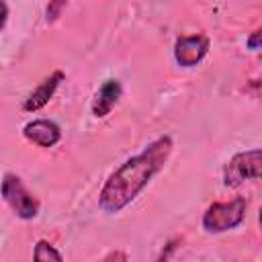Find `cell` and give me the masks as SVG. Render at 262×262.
Returning a JSON list of instances; mask_svg holds the SVG:
<instances>
[{"instance_id": "6da1fadb", "label": "cell", "mask_w": 262, "mask_h": 262, "mask_svg": "<svg viewBox=\"0 0 262 262\" xmlns=\"http://www.w3.org/2000/svg\"><path fill=\"white\" fill-rule=\"evenodd\" d=\"M172 137L160 135L151 143H147L139 154L125 160L102 184L98 194V207L108 213H121L127 205H131L139 192L151 182V178L166 166L172 154Z\"/></svg>"}, {"instance_id": "7a4b0ae2", "label": "cell", "mask_w": 262, "mask_h": 262, "mask_svg": "<svg viewBox=\"0 0 262 262\" xmlns=\"http://www.w3.org/2000/svg\"><path fill=\"white\" fill-rule=\"evenodd\" d=\"M248 203L244 196H235L225 203H213L203 213V229L207 233H223L235 229L246 219Z\"/></svg>"}, {"instance_id": "3957f363", "label": "cell", "mask_w": 262, "mask_h": 262, "mask_svg": "<svg viewBox=\"0 0 262 262\" xmlns=\"http://www.w3.org/2000/svg\"><path fill=\"white\" fill-rule=\"evenodd\" d=\"M0 194L18 219L29 221V219H35L39 215V201L27 190V186L23 184V180L16 174L8 172L2 176Z\"/></svg>"}, {"instance_id": "277c9868", "label": "cell", "mask_w": 262, "mask_h": 262, "mask_svg": "<svg viewBox=\"0 0 262 262\" xmlns=\"http://www.w3.org/2000/svg\"><path fill=\"white\" fill-rule=\"evenodd\" d=\"M262 176V151L258 147L235 154L223 166V184L235 188L246 180H258Z\"/></svg>"}, {"instance_id": "5b68a950", "label": "cell", "mask_w": 262, "mask_h": 262, "mask_svg": "<svg viewBox=\"0 0 262 262\" xmlns=\"http://www.w3.org/2000/svg\"><path fill=\"white\" fill-rule=\"evenodd\" d=\"M209 53V39L205 35H184L174 43V59L182 68L196 66Z\"/></svg>"}, {"instance_id": "8992f818", "label": "cell", "mask_w": 262, "mask_h": 262, "mask_svg": "<svg viewBox=\"0 0 262 262\" xmlns=\"http://www.w3.org/2000/svg\"><path fill=\"white\" fill-rule=\"evenodd\" d=\"M23 135H25V139H29L31 143H35L39 147H53L61 139V129L55 121L35 119L23 127Z\"/></svg>"}, {"instance_id": "52a82bcc", "label": "cell", "mask_w": 262, "mask_h": 262, "mask_svg": "<svg viewBox=\"0 0 262 262\" xmlns=\"http://www.w3.org/2000/svg\"><path fill=\"white\" fill-rule=\"evenodd\" d=\"M63 78H66V74L61 72V70H55L51 76H47L27 98H25V102H23V111H27V113H35V111H39V108H43L51 98H53V94H55V90L59 88V84L63 82Z\"/></svg>"}, {"instance_id": "ba28073f", "label": "cell", "mask_w": 262, "mask_h": 262, "mask_svg": "<svg viewBox=\"0 0 262 262\" xmlns=\"http://www.w3.org/2000/svg\"><path fill=\"white\" fill-rule=\"evenodd\" d=\"M121 94H123L121 82L115 80V78L106 80V82L98 88V92H96V96H94V100H92V115H94L96 119L106 117V115L115 108V104L119 102Z\"/></svg>"}, {"instance_id": "9c48e42d", "label": "cell", "mask_w": 262, "mask_h": 262, "mask_svg": "<svg viewBox=\"0 0 262 262\" xmlns=\"http://www.w3.org/2000/svg\"><path fill=\"white\" fill-rule=\"evenodd\" d=\"M33 262H63L59 250L47 239H39L33 250Z\"/></svg>"}, {"instance_id": "30bf717a", "label": "cell", "mask_w": 262, "mask_h": 262, "mask_svg": "<svg viewBox=\"0 0 262 262\" xmlns=\"http://www.w3.org/2000/svg\"><path fill=\"white\" fill-rule=\"evenodd\" d=\"M260 39H262V33L260 31H254L248 39H246V45H248V49H252V51H258L260 49Z\"/></svg>"}, {"instance_id": "8fae6325", "label": "cell", "mask_w": 262, "mask_h": 262, "mask_svg": "<svg viewBox=\"0 0 262 262\" xmlns=\"http://www.w3.org/2000/svg\"><path fill=\"white\" fill-rule=\"evenodd\" d=\"M100 262H127V254L121 250H115V252H108Z\"/></svg>"}, {"instance_id": "7c38bea8", "label": "cell", "mask_w": 262, "mask_h": 262, "mask_svg": "<svg viewBox=\"0 0 262 262\" xmlns=\"http://www.w3.org/2000/svg\"><path fill=\"white\" fill-rule=\"evenodd\" d=\"M66 6V2H51L49 6H47V20H55L57 18V14H59V10Z\"/></svg>"}, {"instance_id": "4fadbf2b", "label": "cell", "mask_w": 262, "mask_h": 262, "mask_svg": "<svg viewBox=\"0 0 262 262\" xmlns=\"http://www.w3.org/2000/svg\"><path fill=\"white\" fill-rule=\"evenodd\" d=\"M6 20H8V6H6V2L0 0V31L4 29Z\"/></svg>"}]
</instances>
